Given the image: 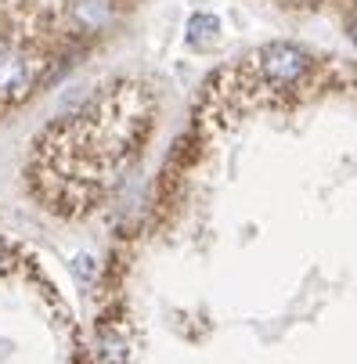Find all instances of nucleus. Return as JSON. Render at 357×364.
<instances>
[{
	"instance_id": "nucleus-1",
	"label": "nucleus",
	"mask_w": 357,
	"mask_h": 364,
	"mask_svg": "<svg viewBox=\"0 0 357 364\" xmlns=\"http://www.w3.org/2000/svg\"><path fill=\"white\" fill-rule=\"evenodd\" d=\"M73 26L80 33H101L116 18V0H73Z\"/></svg>"
},
{
	"instance_id": "nucleus-2",
	"label": "nucleus",
	"mask_w": 357,
	"mask_h": 364,
	"mask_svg": "<svg viewBox=\"0 0 357 364\" xmlns=\"http://www.w3.org/2000/svg\"><path fill=\"white\" fill-rule=\"evenodd\" d=\"M303 69H307V58H303L299 50H292L285 43L267 50V73L275 80H296V76H303Z\"/></svg>"
},
{
	"instance_id": "nucleus-3",
	"label": "nucleus",
	"mask_w": 357,
	"mask_h": 364,
	"mask_svg": "<svg viewBox=\"0 0 357 364\" xmlns=\"http://www.w3.org/2000/svg\"><path fill=\"white\" fill-rule=\"evenodd\" d=\"M210 36H217V18H210V15H198V18H191V29H188V40L195 43V47H202Z\"/></svg>"
},
{
	"instance_id": "nucleus-4",
	"label": "nucleus",
	"mask_w": 357,
	"mask_h": 364,
	"mask_svg": "<svg viewBox=\"0 0 357 364\" xmlns=\"http://www.w3.org/2000/svg\"><path fill=\"white\" fill-rule=\"evenodd\" d=\"M350 33H353V40H357V22H353V29H350Z\"/></svg>"
}]
</instances>
